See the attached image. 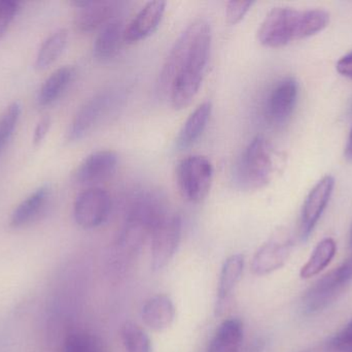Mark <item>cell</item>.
Returning a JSON list of instances; mask_svg holds the SVG:
<instances>
[{
	"label": "cell",
	"instance_id": "13",
	"mask_svg": "<svg viewBox=\"0 0 352 352\" xmlns=\"http://www.w3.org/2000/svg\"><path fill=\"white\" fill-rule=\"evenodd\" d=\"M293 241L289 237H275L269 240L254 254L252 270L258 276L270 274L280 269L289 260Z\"/></svg>",
	"mask_w": 352,
	"mask_h": 352
},
{
	"label": "cell",
	"instance_id": "3",
	"mask_svg": "<svg viewBox=\"0 0 352 352\" xmlns=\"http://www.w3.org/2000/svg\"><path fill=\"white\" fill-rule=\"evenodd\" d=\"M274 171L272 145L265 136H254L242 153L238 163V183L248 191L262 189L270 183Z\"/></svg>",
	"mask_w": 352,
	"mask_h": 352
},
{
	"label": "cell",
	"instance_id": "34",
	"mask_svg": "<svg viewBox=\"0 0 352 352\" xmlns=\"http://www.w3.org/2000/svg\"><path fill=\"white\" fill-rule=\"evenodd\" d=\"M303 352H308V351H303Z\"/></svg>",
	"mask_w": 352,
	"mask_h": 352
},
{
	"label": "cell",
	"instance_id": "28",
	"mask_svg": "<svg viewBox=\"0 0 352 352\" xmlns=\"http://www.w3.org/2000/svg\"><path fill=\"white\" fill-rule=\"evenodd\" d=\"M328 347L334 352H352V320L330 339Z\"/></svg>",
	"mask_w": 352,
	"mask_h": 352
},
{
	"label": "cell",
	"instance_id": "29",
	"mask_svg": "<svg viewBox=\"0 0 352 352\" xmlns=\"http://www.w3.org/2000/svg\"><path fill=\"white\" fill-rule=\"evenodd\" d=\"M254 4V1L228 2L227 8H226L227 22L230 25H236L241 22Z\"/></svg>",
	"mask_w": 352,
	"mask_h": 352
},
{
	"label": "cell",
	"instance_id": "18",
	"mask_svg": "<svg viewBox=\"0 0 352 352\" xmlns=\"http://www.w3.org/2000/svg\"><path fill=\"white\" fill-rule=\"evenodd\" d=\"M123 23L115 18L109 21L99 31L95 39L93 53L95 58L100 61H107L119 53L122 41H124Z\"/></svg>",
	"mask_w": 352,
	"mask_h": 352
},
{
	"label": "cell",
	"instance_id": "26",
	"mask_svg": "<svg viewBox=\"0 0 352 352\" xmlns=\"http://www.w3.org/2000/svg\"><path fill=\"white\" fill-rule=\"evenodd\" d=\"M64 352H102V347L94 335L78 331L68 335L64 342Z\"/></svg>",
	"mask_w": 352,
	"mask_h": 352
},
{
	"label": "cell",
	"instance_id": "17",
	"mask_svg": "<svg viewBox=\"0 0 352 352\" xmlns=\"http://www.w3.org/2000/svg\"><path fill=\"white\" fill-rule=\"evenodd\" d=\"M212 105L209 101L199 105L188 116L176 138L178 150H186L194 145L202 136L210 119Z\"/></svg>",
	"mask_w": 352,
	"mask_h": 352
},
{
	"label": "cell",
	"instance_id": "21",
	"mask_svg": "<svg viewBox=\"0 0 352 352\" xmlns=\"http://www.w3.org/2000/svg\"><path fill=\"white\" fill-rule=\"evenodd\" d=\"M68 41L66 29H58L43 41L35 58V68L43 70L49 68L63 53Z\"/></svg>",
	"mask_w": 352,
	"mask_h": 352
},
{
	"label": "cell",
	"instance_id": "25",
	"mask_svg": "<svg viewBox=\"0 0 352 352\" xmlns=\"http://www.w3.org/2000/svg\"><path fill=\"white\" fill-rule=\"evenodd\" d=\"M22 107L20 103L14 101L10 103L3 113L0 115V154L6 148V144L10 142L16 124L20 119Z\"/></svg>",
	"mask_w": 352,
	"mask_h": 352
},
{
	"label": "cell",
	"instance_id": "22",
	"mask_svg": "<svg viewBox=\"0 0 352 352\" xmlns=\"http://www.w3.org/2000/svg\"><path fill=\"white\" fill-rule=\"evenodd\" d=\"M336 251L337 245L334 240L326 238L320 241L308 262L301 269V278L309 279L320 274L332 262Z\"/></svg>",
	"mask_w": 352,
	"mask_h": 352
},
{
	"label": "cell",
	"instance_id": "32",
	"mask_svg": "<svg viewBox=\"0 0 352 352\" xmlns=\"http://www.w3.org/2000/svg\"><path fill=\"white\" fill-rule=\"evenodd\" d=\"M345 155H346L347 159L352 161V128L351 134H349V142H347L346 150H345Z\"/></svg>",
	"mask_w": 352,
	"mask_h": 352
},
{
	"label": "cell",
	"instance_id": "31",
	"mask_svg": "<svg viewBox=\"0 0 352 352\" xmlns=\"http://www.w3.org/2000/svg\"><path fill=\"white\" fill-rule=\"evenodd\" d=\"M336 68L339 74L352 79V51L339 59Z\"/></svg>",
	"mask_w": 352,
	"mask_h": 352
},
{
	"label": "cell",
	"instance_id": "30",
	"mask_svg": "<svg viewBox=\"0 0 352 352\" xmlns=\"http://www.w3.org/2000/svg\"><path fill=\"white\" fill-rule=\"evenodd\" d=\"M51 118L50 117H43L37 123L36 127L34 130V134H33V143H34V145H39L45 140L47 132H49L50 127H51Z\"/></svg>",
	"mask_w": 352,
	"mask_h": 352
},
{
	"label": "cell",
	"instance_id": "19",
	"mask_svg": "<svg viewBox=\"0 0 352 352\" xmlns=\"http://www.w3.org/2000/svg\"><path fill=\"white\" fill-rule=\"evenodd\" d=\"M243 338V322L238 318H229L219 324L209 342L207 352H238Z\"/></svg>",
	"mask_w": 352,
	"mask_h": 352
},
{
	"label": "cell",
	"instance_id": "2",
	"mask_svg": "<svg viewBox=\"0 0 352 352\" xmlns=\"http://www.w3.org/2000/svg\"><path fill=\"white\" fill-rule=\"evenodd\" d=\"M330 23V14L324 10H298L274 8L258 29V41L265 47L281 48L292 41L307 39L324 30Z\"/></svg>",
	"mask_w": 352,
	"mask_h": 352
},
{
	"label": "cell",
	"instance_id": "9",
	"mask_svg": "<svg viewBox=\"0 0 352 352\" xmlns=\"http://www.w3.org/2000/svg\"><path fill=\"white\" fill-rule=\"evenodd\" d=\"M111 101L113 96L111 93L101 92L85 103L70 123L68 140L76 142L90 134L109 111Z\"/></svg>",
	"mask_w": 352,
	"mask_h": 352
},
{
	"label": "cell",
	"instance_id": "10",
	"mask_svg": "<svg viewBox=\"0 0 352 352\" xmlns=\"http://www.w3.org/2000/svg\"><path fill=\"white\" fill-rule=\"evenodd\" d=\"M72 4L78 8L74 24L84 33L102 28L116 18L120 8V2L113 0H74Z\"/></svg>",
	"mask_w": 352,
	"mask_h": 352
},
{
	"label": "cell",
	"instance_id": "14",
	"mask_svg": "<svg viewBox=\"0 0 352 352\" xmlns=\"http://www.w3.org/2000/svg\"><path fill=\"white\" fill-rule=\"evenodd\" d=\"M165 10V1L148 2L126 27L124 31V41L132 45L153 34L160 25Z\"/></svg>",
	"mask_w": 352,
	"mask_h": 352
},
{
	"label": "cell",
	"instance_id": "24",
	"mask_svg": "<svg viewBox=\"0 0 352 352\" xmlns=\"http://www.w3.org/2000/svg\"><path fill=\"white\" fill-rule=\"evenodd\" d=\"M121 338L126 352H152L150 337L134 322H125L121 329Z\"/></svg>",
	"mask_w": 352,
	"mask_h": 352
},
{
	"label": "cell",
	"instance_id": "11",
	"mask_svg": "<svg viewBox=\"0 0 352 352\" xmlns=\"http://www.w3.org/2000/svg\"><path fill=\"white\" fill-rule=\"evenodd\" d=\"M299 85L293 78L279 81L267 101V117L271 123L281 126L289 121L297 105Z\"/></svg>",
	"mask_w": 352,
	"mask_h": 352
},
{
	"label": "cell",
	"instance_id": "1",
	"mask_svg": "<svg viewBox=\"0 0 352 352\" xmlns=\"http://www.w3.org/2000/svg\"><path fill=\"white\" fill-rule=\"evenodd\" d=\"M211 27L205 19L190 23L176 39L159 74L158 90L177 111L198 94L208 63Z\"/></svg>",
	"mask_w": 352,
	"mask_h": 352
},
{
	"label": "cell",
	"instance_id": "15",
	"mask_svg": "<svg viewBox=\"0 0 352 352\" xmlns=\"http://www.w3.org/2000/svg\"><path fill=\"white\" fill-rule=\"evenodd\" d=\"M142 315L144 324L151 330L162 332L175 322V304L168 296H154L144 304Z\"/></svg>",
	"mask_w": 352,
	"mask_h": 352
},
{
	"label": "cell",
	"instance_id": "16",
	"mask_svg": "<svg viewBox=\"0 0 352 352\" xmlns=\"http://www.w3.org/2000/svg\"><path fill=\"white\" fill-rule=\"evenodd\" d=\"M51 196L49 186L43 185L31 192L12 211L10 225L14 229H20L32 222L43 212Z\"/></svg>",
	"mask_w": 352,
	"mask_h": 352
},
{
	"label": "cell",
	"instance_id": "23",
	"mask_svg": "<svg viewBox=\"0 0 352 352\" xmlns=\"http://www.w3.org/2000/svg\"><path fill=\"white\" fill-rule=\"evenodd\" d=\"M244 269V256L242 254H233L227 258L221 274H219V287H217V300L219 303L227 299L233 291L242 277Z\"/></svg>",
	"mask_w": 352,
	"mask_h": 352
},
{
	"label": "cell",
	"instance_id": "7",
	"mask_svg": "<svg viewBox=\"0 0 352 352\" xmlns=\"http://www.w3.org/2000/svg\"><path fill=\"white\" fill-rule=\"evenodd\" d=\"M111 198L107 190L90 187L76 196L74 205L76 222L85 229L100 227L109 218Z\"/></svg>",
	"mask_w": 352,
	"mask_h": 352
},
{
	"label": "cell",
	"instance_id": "20",
	"mask_svg": "<svg viewBox=\"0 0 352 352\" xmlns=\"http://www.w3.org/2000/svg\"><path fill=\"white\" fill-rule=\"evenodd\" d=\"M74 68L69 65L62 66L52 72L41 85L37 94V103L41 107H47L57 101L74 80Z\"/></svg>",
	"mask_w": 352,
	"mask_h": 352
},
{
	"label": "cell",
	"instance_id": "27",
	"mask_svg": "<svg viewBox=\"0 0 352 352\" xmlns=\"http://www.w3.org/2000/svg\"><path fill=\"white\" fill-rule=\"evenodd\" d=\"M20 2L0 0V39L6 34L14 17L18 14Z\"/></svg>",
	"mask_w": 352,
	"mask_h": 352
},
{
	"label": "cell",
	"instance_id": "8",
	"mask_svg": "<svg viewBox=\"0 0 352 352\" xmlns=\"http://www.w3.org/2000/svg\"><path fill=\"white\" fill-rule=\"evenodd\" d=\"M335 179L333 176L322 178L308 194L304 203L300 222V235L302 240H307L318 225L322 213L326 210L334 191Z\"/></svg>",
	"mask_w": 352,
	"mask_h": 352
},
{
	"label": "cell",
	"instance_id": "6",
	"mask_svg": "<svg viewBox=\"0 0 352 352\" xmlns=\"http://www.w3.org/2000/svg\"><path fill=\"white\" fill-rule=\"evenodd\" d=\"M182 218L175 213L164 212L153 227L152 269H164L177 251L182 239Z\"/></svg>",
	"mask_w": 352,
	"mask_h": 352
},
{
	"label": "cell",
	"instance_id": "5",
	"mask_svg": "<svg viewBox=\"0 0 352 352\" xmlns=\"http://www.w3.org/2000/svg\"><path fill=\"white\" fill-rule=\"evenodd\" d=\"M352 281V254L338 268L322 277L304 296L303 310L314 314L328 307Z\"/></svg>",
	"mask_w": 352,
	"mask_h": 352
},
{
	"label": "cell",
	"instance_id": "4",
	"mask_svg": "<svg viewBox=\"0 0 352 352\" xmlns=\"http://www.w3.org/2000/svg\"><path fill=\"white\" fill-rule=\"evenodd\" d=\"M212 179V165L208 158L201 155L186 157L176 167V183L180 196L192 204L202 202L208 196Z\"/></svg>",
	"mask_w": 352,
	"mask_h": 352
},
{
	"label": "cell",
	"instance_id": "12",
	"mask_svg": "<svg viewBox=\"0 0 352 352\" xmlns=\"http://www.w3.org/2000/svg\"><path fill=\"white\" fill-rule=\"evenodd\" d=\"M119 165V156L115 151H96L87 156L74 173V181L80 185H93L107 181Z\"/></svg>",
	"mask_w": 352,
	"mask_h": 352
},
{
	"label": "cell",
	"instance_id": "33",
	"mask_svg": "<svg viewBox=\"0 0 352 352\" xmlns=\"http://www.w3.org/2000/svg\"><path fill=\"white\" fill-rule=\"evenodd\" d=\"M349 246L352 248V225L351 229V233H349Z\"/></svg>",
	"mask_w": 352,
	"mask_h": 352
}]
</instances>
